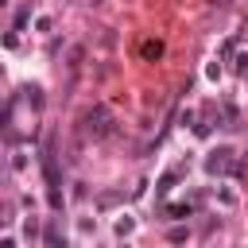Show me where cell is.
Masks as SVG:
<instances>
[{
  "label": "cell",
  "mask_w": 248,
  "mask_h": 248,
  "mask_svg": "<svg viewBox=\"0 0 248 248\" xmlns=\"http://www.w3.org/2000/svg\"><path fill=\"white\" fill-rule=\"evenodd\" d=\"M85 132H93V136H108L112 132V116H108L105 105H97V108L85 112Z\"/></svg>",
  "instance_id": "cell-1"
},
{
  "label": "cell",
  "mask_w": 248,
  "mask_h": 248,
  "mask_svg": "<svg viewBox=\"0 0 248 248\" xmlns=\"http://www.w3.org/2000/svg\"><path fill=\"white\" fill-rule=\"evenodd\" d=\"M205 170H209V174H225V170L240 174V163L232 159V151H229V147H221V151H213V155L205 159Z\"/></svg>",
  "instance_id": "cell-2"
},
{
  "label": "cell",
  "mask_w": 248,
  "mask_h": 248,
  "mask_svg": "<svg viewBox=\"0 0 248 248\" xmlns=\"http://www.w3.org/2000/svg\"><path fill=\"white\" fill-rule=\"evenodd\" d=\"M43 240H46V248H66V236L58 232V225H46V232H43Z\"/></svg>",
  "instance_id": "cell-3"
},
{
  "label": "cell",
  "mask_w": 248,
  "mask_h": 248,
  "mask_svg": "<svg viewBox=\"0 0 248 248\" xmlns=\"http://www.w3.org/2000/svg\"><path fill=\"white\" fill-rule=\"evenodd\" d=\"M27 16H31V4H23V8H19V12H16V31H19V27H23V23H27Z\"/></svg>",
  "instance_id": "cell-4"
},
{
  "label": "cell",
  "mask_w": 248,
  "mask_h": 248,
  "mask_svg": "<svg viewBox=\"0 0 248 248\" xmlns=\"http://www.w3.org/2000/svg\"><path fill=\"white\" fill-rule=\"evenodd\" d=\"M159 54H163L159 43H143V58H159Z\"/></svg>",
  "instance_id": "cell-5"
},
{
  "label": "cell",
  "mask_w": 248,
  "mask_h": 248,
  "mask_svg": "<svg viewBox=\"0 0 248 248\" xmlns=\"http://www.w3.org/2000/svg\"><path fill=\"white\" fill-rule=\"evenodd\" d=\"M167 217H190V205H167Z\"/></svg>",
  "instance_id": "cell-6"
}]
</instances>
